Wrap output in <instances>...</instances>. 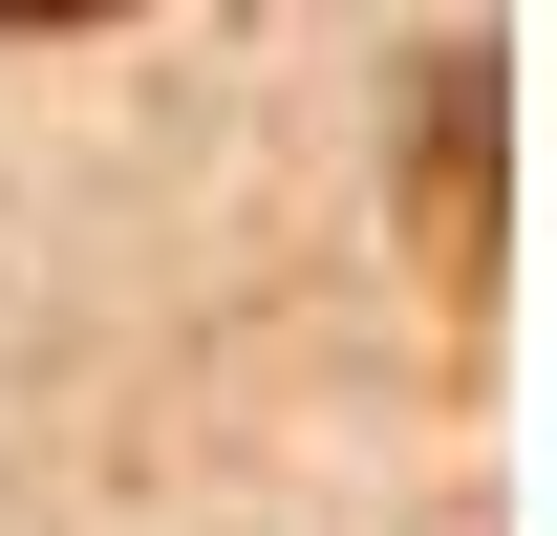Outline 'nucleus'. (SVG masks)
<instances>
[{
	"label": "nucleus",
	"instance_id": "obj_1",
	"mask_svg": "<svg viewBox=\"0 0 557 536\" xmlns=\"http://www.w3.org/2000/svg\"><path fill=\"white\" fill-rule=\"evenodd\" d=\"M0 22H108V0H0Z\"/></svg>",
	"mask_w": 557,
	"mask_h": 536
}]
</instances>
